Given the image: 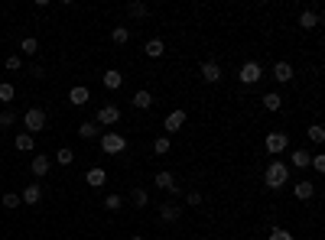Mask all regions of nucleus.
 Listing matches in <instances>:
<instances>
[{"label":"nucleus","mask_w":325,"mask_h":240,"mask_svg":"<svg viewBox=\"0 0 325 240\" xmlns=\"http://www.w3.org/2000/svg\"><path fill=\"white\" fill-rule=\"evenodd\" d=\"M263 179H267V189H283V185L289 182V166L277 159V163H270V166H267Z\"/></svg>","instance_id":"obj_1"},{"label":"nucleus","mask_w":325,"mask_h":240,"mask_svg":"<svg viewBox=\"0 0 325 240\" xmlns=\"http://www.w3.org/2000/svg\"><path fill=\"white\" fill-rule=\"evenodd\" d=\"M23 127H26V133H39L42 127H46V111H39V108H33V111H26L23 114Z\"/></svg>","instance_id":"obj_2"},{"label":"nucleus","mask_w":325,"mask_h":240,"mask_svg":"<svg viewBox=\"0 0 325 240\" xmlns=\"http://www.w3.org/2000/svg\"><path fill=\"white\" fill-rule=\"evenodd\" d=\"M101 149H104V153H111V156H117V153H124V149H127V140L120 137V133H104V137H101Z\"/></svg>","instance_id":"obj_3"},{"label":"nucleus","mask_w":325,"mask_h":240,"mask_svg":"<svg viewBox=\"0 0 325 240\" xmlns=\"http://www.w3.org/2000/svg\"><path fill=\"white\" fill-rule=\"evenodd\" d=\"M260 75H263V68L257 65V62H247V65L241 68V85H257Z\"/></svg>","instance_id":"obj_4"},{"label":"nucleus","mask_w":325,"mask_h":240,"mask_svg":"<svg viewBox=\"0 0 325 240\" xmlns=\"http://www.w3.org/2000/svg\"><path fill=\"white\" fill-rule=\"evenodd\" d=\"M289 146V137H286V133H280V130H273V133H270V137H267V149H270V153H283V149Z\"/></svg>","instance_id":"obj_5"},{"label":"nucleus","mask_w":325,"mask_h":240,"mask_svg":"<svg viewBox=\"0 0 325 240\" xmlns=\"http://www.w3.org/2000/svg\"><path fill=\"white\" fill-rule=\"evenodd\" d=\"M202 82H208V85L221 82V65H218V62H205V65H202Z\"/></svg>","instance_id":"obj_6"},{"label":"nucleus","mask_w":325,"mask_h":240,"mask_svg":"<svg viewBox=\"0 0 325 240\" xmlns=\"http://www.w3.org/2000/svg\"><path fill=\"white\" fill-rule=\"evenodd\" d=\"M182 123H186V111H172V114H166L163 127H166V133H176Z\"/></svg>","instance_id":"obj_7"},{"label":"nucleus","mask_w":325,"mask_h":240,"mask_svg":"<svg viewBox=\"0 0 325 240\" xmlns=\"http://www.w3.org/2000/svg\"><path fill=\"white\" fill-rule=\"evenodd\" d=\"M273 78H277L280 85L293 82V65H289V62H277V65H273Z\"/></svg>","instance_id":"obj_8"},{"label":"nucleus","mask_w":325,"mask_h":240,"mask_svg":"<svg viewBox=\"0 0 325 240\" xmlns=\"http://www.w3.org/2000/svg\"><path fill=\"white\" fill-rule=\"evenodd\" d=\"M120 120V111L114 108V104H104V108H98V123H117Z\"/></svg>","instance_id":"obj_9"},{"label":"nucleus","mask_w":325,"mask_h":240,"mask_svg":"<svg viewBox=\"0 0 325 240\" xmlns=\"http://www.w3.org/2000/svg\"><path fill=\"white\" fill-rule=\"evenodd\" d=\"M85 182L91 185V189H101L104 182H108V172L104 169H88V175H85Z\"/></svg>","instance_id":"obj_10"},{"label":"nucleus","mask_w":325,"mask_h":240,"mask_svg":"<svg viewBox=\"0 0 325 240\" xmlns=\"http://www.w3.org/2000/svg\"><path fill=\"white\" fill-rule=\"evenodd\" d=\"M104 85H108L111 91H117V88L124 85V75H120L117 68H108V72H104Z\"/></svg>","instance_id":"obj_11"},{"label":"nucleus","mask_w":325,"mask_h":240,"mask_svg":"<svg viewBox=\"0 0 325 240\" xmlns=\"http://www.w3.org/2000/svg\"><path fill=\"white\" fill-rule=\"evenodd\" d=\"M293 195H296L299 201H306V198H312V195H315V185H312V182H296Z\"/></svg>","instance_id":"obj_12"},{"label":"nucleus","mask_w":325,"mask_h":240,"mask_svg":"<svg viewBox=\"0 0 325 240\" xmlns=\"http://www.w3.org/2000/svg\"><path fill=\"white\" fill-rule=\"evenodd\" d=\"M39 198H42V189H39L36 182H33V185H26V189H23V201H26V204H36Z\"/></svg>","instance_id":"obj_13"},{"label":"nucleus","mask_w":325,"mask_h":240,"mask_svg":"<svg viewBox=\"0 0 325 240\" xmlns=\"http://www.w3.org/2000/svg\"><path fill=\"white\" fill-rule=\"evenodd\" d=\"M299 26L303 30H315V26H319V10H306L299 16Z\"/></svg>","instance_id":"obj_14"},{"label":"nucleus","mask_w":325,"mask_h":240,"mask_svg":"<svg viewBox=\"0 0 325 240\" xmlns=\"http://www.w3.org/2000/svg\"><path fill=\"white\" fill-rule=\"evenodd\" d=\"M150 104H153V94L146 91V88H143V91H137V94H134V108L146 111V108H150Z\"/></svg>","instance_id":"obj_15"},{"label":"nucleus","mask_w":325,"mask_h":240,"mask_svg":"<svg viewBox=\"0 0 325 240\" xmlns=\"http://www.w3.org/2000/svg\"><path fill=\"white\" fill-rule=\"evenodd\" d=\"M49 166H52V163H49L46 156H33V166H30V169H33V175H46Z\"/></svg>","instance_id":"obj_16"},{"label":"nucleus","mask_w":325,"mask_h":240,"mask_svg":"<svg viewBox=\"0 0 325 240\" xmlns=\"http://www.w3.org/2000/svg\"><path fill=\"white\" fill-rule=\"evenodd\" d=\"M179 215H182V208H179V204H172V201H169V204H163V208H160V218H163V221H176Z\"/></svg>","instance_id":"obj_17"},{"label":"nucleus","mask_w":325,"mask_h":240,"mask_svg":"<svg viewBox=\"0 0 325 240\" xmlns=\"http://www.w3.org/2000/svg\"><path fill=\"white\" fill-rule=\"evenodd\" d=\"M146 56H150V59H160L163 56V52H166V46H163V39H150V42H146Z\"/></svg>","instance_id":"obj_18"},{"label":"nucleus","mask_w":325,"mask_h":240,"mask_svg":"<svg viewBox=\"0 0 325 240\" xmlns=\"http://www.w3.org/2000/svg\"><path fill=\"white\" fill-rule=\"evenodd\" d=\"M160 189H166V192H172L176 189V179H172V172H156V179H153Z\"/></svg>","instance_id":"obj_19"},{"label":"nucleus","mask_w":325,"mask_h":240,"mask_svg":"<svg viewBox=\"0 0 325 240\" xmlns=\"http://www.w3.org/2000/svg\"><path fill=\"white\" fill-rule=\"evenodd\" d=\"M263 108H267V111H280V108H283V97H280L277 91L263 94Z\"/></svg>","instance_id":"obj_20"},{"label":"nucleus","mask_w":325,"mask_h":240,"mask_svg":"<svg viewBox=\"0 0 325 240\" xmlns=\"http://www.w3.org/2000/svg\"><path fill=\"white\" fill-rule=\"evenodd\" d=\"M13 143H16V149H20V153H30V149H33V137H30V133H16Z\"/></svg>","instance_id":"obj_21"},{"label":"nucleus","mask_w":325,"mask_h":240,"mask_svg":"<svg viewBox=\"0 0 325 240\" xmlns=\"http://www.w3.org/2000/svg\"><path fill=\"white\" fill-rule=\"evenodd\" d=\"M289 156H293V166H299V169H306V166H309V159H312L306 149H293Z\"/></svg>","instance_id":"obj_22"},{"label":"nucleus","mask_w":325,"mask_h":240,"mask_svg":"<svg viewBox=\"0 0 325 240\" xmlns=\"http://www.w3.org/2000/svg\"><path fill=\"white\" fill-rule=\"evenodd\" d=\"M127 13L137 16V20H143V16L150 13V7H146V4H127Z\"/></svg>","instance_id":"obj_23"},{"label":"nucleus","mask_w":325,"mask_h":240,"mask_svg":"<svg viewBox=\"0 0 325 240\" xmlns=\"http://www.w3.org/2000/svg\"><path fill=\"white\" fill-rule=\"evenodd\" d=\"M68 101H72V104H85V101H88V88H82V85H78V88H72Z\"/></svg>","instance_id":"obj_24"},{"label":"nucleus","mask_w":325,"mask_h":240,"mask_svg":"<svg viewBox=\"0 0 325 240\" xmlns=\"http://www.w3.org/2000/svg\"><path fill=\"white\" fill-rule=\"evenodd\" d=\"M78 133H82L85 140H91V137H98V123L94 120H88V123H82V127H78Z\"/></svg>","instance_id":"obj_25"},{"label":"nucleus","mask_w":325,"mask_h":240,"mask_svg":"<svg viewBox=\"0 0 325 240\" xmlns=\"http://www.w3.org/2000/svg\"><path fill=\"white\" fill-rule=\"evenodd\" d=\"M111 39H114V42H117V46H124V42L130 39V30H127V26H117V30H114V33H111Z\"/></svg>","instance_id":"obj_26"},{"label":"nucleus","mask_w":325,"mask_h":240,"mask_svg":"<svg viewBox=\"0 0 325 240\" xmlns=\"http://www.w3.org/2000/svg\"><path fill=\"white\" fill-rule=\"evenodd\" d=\"M309 140H312V143H322V140H325V127H322V123H312V127H309Z\"/></svg>","instance_id":"obj_27"},{"label":"nucleus","mask_w":325,"mask_h":240,"mask_svg":"<svg viewBox=\"0 0 325 240\" xmlns=\"http://www.w3.org/2000/svg\"><path fill=\"white\" fill-rule=\"evenodd\" d=\"M130 201H134L137 208H146V192L143 189H134V192H130Z\"/></svg>","instance_id":"obj_28"},{"label":"nucleus","mask_w":325,"mask_h":240,"mask_svg":"<svg viewBox=\"0 0 325 240\" xmlns=\"http://www.w3.org/2000/svg\"><path fill=\"white\" fill-rule=\"evenodd\" d=\"M153 153H156V156L169 153V137H160V140H156V143H153Z\"/></svg>","instance_id":"obj_29"},{"label":"nucleus","mask_w":325,"mask_h":240,"mask_svg":"<svg viewBox=\"0 0 325 240\" xmlns=\"http://www.w3.org/2000/svg\"><path fill=\"white\" fill-rule=\"evenodd\" d=\"M72 159H75L72 149H59V153H56V163H59V166H72Z\"/></svg>","instance_id":"obj_30"},{"label":"nucleus","mask_w":325,"mask_h":240,"mask_svg":"<svg viewBox=\"0 0 325 240\" xmlns=\"http://www.w3.org/2000/svg\"><path fill=\"white\" fill-rule=\"evenodd\" d=\"M13 94H16V91H13V85H10V82L0 85V101H4V104H7V101H13Z\"/></svg>","instance_id":"obj_31"},{"label":"nucleus","mask_w":325,"mask_h":240,"mask_svg":"<svg viewBox=\"0 0 325 240\" xmlns=\"http://www.w3.org/2000/svg\"><path fill=\"white\" fill-rule=\"evenodd\" d=\"M120 204H124V198H120V195H108V198H104V208H108V211H117Z\"/></svg>","instance_id":"obj_32"},{"label":"nucleus","mask_w":325,"mask_h":240,"mask_svg":"<svg viewBox=\"0 0 325 240\" xmlns=\"http://www.w3.org/2000/svg\"><path fill=\"white\" fill-rule=\"evenodd\" d=\"M267 240H293V234H289V230H283V227H273Z\"/></svg>","instance_id":"obj_33"},{"label":"nucleus","mask_w":325,"mask_h":240,"mask_svg":"<svg viewBox=\"0 0 325 240\" xmlns=\"http://www.w3.org/2000/svg\"><path fill=\"white\" fill-rule=\"evenodd\" d=\"M20 49L26 52V56H33V52H36V49H39V42H36V39H33V36H30V39H23V46H20Z\"/></svg>","instance_id":"obj_34"},{"label":"nucleus","mask_w":325,"mask_h":240,"mask_svg":"<svg viewBox=\"0 0 325 240\" xmlns=\"http://www.w3.org/2000/svg\"><path fill=\"white\" fill-rule=\"evenodd\" d=\"M4 208H20V195H4Z\"/></svg>","instance_id":"obj_35"},{"label":"nucleus","mask_w":325,"mask_h":240,"mask_svg":"<svg viewBox=\"0 0 325 240\" xmlns=\"http://www.w3.org/2000/svg\"><path fill=\"white\" fill-rule=\"evenodd\" d=\"M0 123H4V127H13V123H16V114H13V111H4V114H0Z\"/></svg>","instance_id":"obj_36"},{"label":"nucleus","mask_w":325,"mask_h":240,"mask_svg":"<svg viewBox=\"0 0 325 240\" xmlns=\"http://www.w3.org/2000/svg\"><path fill=\"white\" fill-rule=\"evenodd\" d=\"M309 166L315 169V172H325V156H312V159H309Z\"/></svg>","instance_id":"obj_37"},{"label":"nucleus","mask_w":325,"mask_h":240,"mask_svg":"<svg viewBox=\"0 0 325 240\" xmlns=\"http://www.w3.org/2000/svg\"><path fill=\"white\" fill-rule=\"evenodd\" d=\"M7 68L16 72V68H20V56H10V59H7Z\"/></svg>","instance_id":"obj_38"},{"label":"nucleus","mask_w":325,"mask_h":240,"mask_svg":"<svg viewBox=\"0 0 325 240\" xmlns=\"http://www.w3.org/2000/svg\"><path fill=\"white\" fill-rule=\"evenodd\" d=\"M189 204H202V195L198 192H189Z\"/></svg>","instance_id":"obj_39"},{"label":"nucleus","mask_w":325,"mask_h":240,"mask_svg":"<svg viewBox=\"0 0 325 240\" xmlns=\"http://www.w3.org/2000/svg\"><path fill=\"white\" fill-rule=\"evenodd\" d=\"M130 240H143V237H130Z\"/></svg>","instance_id":"obj_40"}]
</instances>
